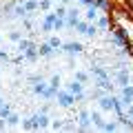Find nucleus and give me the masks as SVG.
Masks as SVG:
<instances>
[{
	"instance_id": "f257e3e1",
	"label": "nucleus",
	"mask_w": 133,
	"mask_h": 133,
	"mask_svg": "<svg viewBox=\"0 0 133 133\" xmlns=\"http://www.w3.org/2000/svg\"><path fill=\"white\" fill-rule=\"evenodd\" d=\"M56 100H58V104L60 107H64V109H69V107L76 102V95L71 93V91H60L58 89V95H56Z\"/></svg>"
},
{
	"instance_id": "f03ea898",
	"label": "nucleus",
	"mask_w": 133,
	"mask_h": 133,
	"mask_svg": "<svg viewBox=\"0 0 133 133\" xmlns=\"http://www.w3.org/2000/svg\"><path fill=\"white\" fill-rule=\"evenodd\" d=\"M115 102H118V98L115 95H102V98L98 100V104H100V109L102 111H113V107H115Z\"/></svg>"
},
{
	"instance_id": "7ed1b4c3",
	"label": "nucleus",
	"mask_w": 133,
	"mask_h": 133,
	"mask_svg": "<svg viewBox=\"0 0 133 133\" xmlns=\"http://www.w3.org/2000/svg\"><path fill=\"white\" fill-rule=\"evenodd\" d=\"M78 122H80V127H78L80 131H89L91 129V113L82 109L80 113H78Z\"/></svg>"
},
{
	"instance_id": "20e7f679",
	"label": "nucleus",
	"mask_w": 133,
	"mask_h": 133,
	"mask_svg": "<svg viewBox=\"0 0 133 133\" xmlns=\"http://www.w3.org/2000/svg\"><path fill=\"white\" fill-rule=\"evenodd\" d=\"M120 100H122V104H131L133 102V84H124L122 91H120Z\"/></svg>"
},
{
	"instance_id": "39448f33",
	"label": "nucleus",
	"mask_w": 133,
	"mask_h": 133,
	"mask_svg": "<svg viewBox=\"0 0 133 133\" xmlns=\"http://www.w3.org/2000/svg\"><path fill=\"white\" fill-rule=\"evenodd\" d=\"M56 11H51V14H47L44 16V20L42 22H40V29H42V31H53V22H56Z\"/></svg>"
},
{
	"instance_id": "423d86ee",
	"label": "nucleus",
	"mask_w": 133,
	"mask_h": 133,
	"mask_svg": "<svg viewBox=\"0 0 133 133\" xmlns=\"http://www.w3.org/2000/svg\"><path fill=\"white\" fill-rule=\"evenodd\" d=\"M95 24H98L100 31H109V27H111V18H109V16H98Z\"/></svg>"
},
{
	"instance_id": "0eeeda50",
	"label": "nucleus",
	"mask_w": 133,
	"mask_h": 133,
	"mask_svg": "<svg viewBox=\"0 0 133 133\" xmlns=\"http://www.w3.org/2000/svg\"><path fill=\"white\" fill-rule=\"evenodd\" d=\"M36 127H38V129H47V127H51V122H49L47 113H42V111H40V113L36 115Z\"/></svg>"
},
{
	"instance_id": "6e6552de",
	"label": "nucleus",
	"mask_w": 133,
	"mask_h": 133,
	"mask_svg": "<svg viewBox=\"0 0 133 133\" xmlns=\"http://www.w3.org/2000/svg\"><path fill=\"white\" fill-rule=\"evenodd\" d=\"M62 49H64L66 53H80L84 47H82L80 42H64V44H62Z\"/></svg>"
},
{
	"instance_id": "1a4fd4ad",
	"label": "nucleus",
	"mask_w": 133,
	"mask_h": 133,
	"mask_svg": "<svg viewBox=\"0 0 133 133\" xmlns=\"http://www.w3.org/2000/svg\"><path fill=\"white\" fill-rule=\"evenodd\" d=\"M98 7H87V11H84V20H89V22H95V20H98Z\"/></svg>"
},
{
	"instance_id": "9d476101",
	"label": "nucleus",
	"mask_w": 133,
	"mask_h": 133,
	"mask_svg": "<svg viewBox=\"0 0 133 133\" xmlns=\"http://www.w3.org/2000/svg\"><path fill=\"white\" fill-rule=\"evenodd\" d=\"M115 80H118V84H120V87L129 84V71H127V66H122V69L118 71V76H115Z\"/></svg>"
},
{
	"instance_id": "9b49d317",
	"label": "nucleus",
	"mask_w": 133,
	"mask_h": 133,
	"mask_svg": "<svg viewBox=\"0 0 133 133\" xmlns=\"http://www.w3.org/2000/svg\"><path fill=\"white\" fill-rule=\"evenodd\" d=\"M66 91H71L73 95H82V82L80 80H73L66 84Z\"/></svg>"
},
{
	"instance_id": "f8f14e48",
	"label": "nucleus",
	"mask_w": 133,
	"mask_h": 133,
	"mask_svg": "<svg viewBox=\"0 0 133 133\" xmlns=\"http://www.w3.org/2000/svg\"><path fill=\"white\" fill-rule=\"evenodd\" d=\"M22 2H24V9H27L29 14L40 11V0H22Z\"/></svg>"
},
{
	"instance_id": "ddd939ff",
	"label": "nucleus",
	"mask_w": 133,
	"mask_h": 133,
	"mask_svg": "<svg viewBox=\"0 0 133 133\" xmlns=\"http://www.w3.org/2000/svg\"><path fill=\"white\" fill-rule=\"evenodd\" d=\"M91 122H93V127L102 129V124H104V118H102V113H100V111H91Z\"/></svg>"
},
{
	"instance_id": "4468645a",
	"label": "nucleus",
	"mask_w": 133,
	"mask_h": 133,
	"mask_svg": "<svg viewBox=\"0 0 133 133\" xmlns=\"http://www.w3.org/2000/svg\"><path fill=\"white\" fill-rule=\"evenodd\" d=\"M22 129H24V131H36V129H38V127H36V115H31V118L24 120V122H22Z\"/></svg>"
},
{
	"instance_id": "2eb2a0df",
	"label": "nucleus",
	"mask_w": 133,
	"mask_h": 133,
	"mask_svg": "<svg viewBox=\"0 0 133 133\" xmlns=\"http://www.w3.org/2000/svg\"><path fill=\"white\" fill-rule=\"evenodd\" d=\"M56 95H58V89H56V87H51V84H49L47 89H44L42 98H44V100H56Z\"/></svg>"
},
{
	"instance_id": "dca6fc26",
	"label": "nucleus",
	"mask_w": 133,
	"mask_h": 133,
	"mask_svg": "<svg viewBox=\"0 0 133 133\" xmlns=\"http://www.w3.org/2000/svg\"><path fill=\"white\" fill-rule=\"evenodd\" d=\"M47 82H42V80H38V82H33V93H38V95H42L44 93V89H47Z\"/></svg>"
},
{
	"instance_id": "f3484780",
	"label": "nucleus",
	"mask_w": 133,
	"mask_h": 133,
	"mask_svg": "<svg viewBox=\"0 0 133 133\" xmlns=\"http://www.w3.org/2000/svg\"><path fill=\"white\" fill-rule=\"evenodd\" d=\"M98 33H100L98 24H95V22H89V27H87V33H84V36H89V38H95Z\"/></svg>"
},
{
	"instance_id": "a211bd4d",
	"label": "nucleus",
	"mask_w": 133,
	"mask_h": 133,
	"mask_svg": "<svg viewBox=\"0 0 133 133\" xmlns=\"http://www.w3.org/2000/svg\"><path fill=\"white\" fill-rule=\"evenodd\" d=\"M38 53H40V56H51V53H53V47H51L49 42H44V44H40V47H38Z\"/></svg>"
},
{
	"instance_id": "6ab92c4d",
	"label": "nucleus",
	"mask_w": 133,
	"mask_h": 133,
	"mask_svg": "<svg viewBox=\"0 0 133 133\" xmlns=\"http://www.w3.org/2000/svg\"><path fill=\"white\" fill-rule=\"evenodd\" d=\"M93 76L98 78V82H100V80H109L107 71H104V69H100V66H93Z\"/></svg>"
},
{
	"instance_id": "aec40b11",
	"label": "nucleus",
	"mask_w": 133,
	"mask_h": 133,
	"mask_svg": "<svg viewBox=\"0 0 133 133\" xmlns=\"http://www.w3.org/2000/svg\"><path fill=\"white\" fill-rule=\"evenodd\" d=\"M87 27H89V20H78V24H76V31L84 36V33H87Z\"/></svg>"
},
{
	"instance_id": "412c9836",
	"label": "nucleus",
	"mask_w": 133,
	"mask_h": 133,
	"mask_svg": "<svg viewBox=\"0 0 133 133\" xmlns=\"http://www.w3.org/2000/svg\"><path fill=\"white\" fill-rule=\"evenodd\" d=\"M7 124H9V127L20 124V115H18V113H9V115H7Z\"/></svg>"
},
{
	"instance_id": "4be33fe9",
	"label": "nucleus",
	"mask_w": 133,
	"mask_h": 133,
	"mask_svg": "<svg viewBox=\"0 0 133 133\" xmlns=\"http://www.w3.org/2000/svg\"><path fill=\"white\" fill-rule=\"evenodd\" d=\"M7 38H9L11 42H20V40H22V33H20L18 29H14V31H9V36H7Z\"/></svg>"
},
{
	"instance_id": "5701e85b",
	"label": "nucleus",
	"mask_w": 133,
	"mask_h": 133,
	"mask_svg": "<svg viewBox=\"0 0 133 133\" xmlns=\"http://www.w3.org/2000/svg\"><path fill=\"white\" fill-rule=\"evenodd\" d=\"M107 93H109L107 89H102V87H98V89H93V93H91V98H93V100H100L102 95H107Z\"/></svg>"
},
{
	"instance_id": "b1692460",
	"label": "nucleus",
	"mask_w": 133,
	"mask_h": 133,
	"mask_svg": "<svg viewBox=\"0 0 133 133\" xmlns=\"http://www.w3.org/2000/svg\"><path fill=\"white\" fill-rule=\"evenodd\" d=\"M53 11H56V16H58V18H66V11H69V9H66V5H58Z\"/></svg>"
},
{
	"instance_id": "393cba45",
	"label": "nucleus",
	"mask_w": 133,
	"mask_h": 133,
	"mask_svg": "<svg viewBox=\"0 0 133 133\" xmlns=\"http://www.w3.org/2000/svg\"><path fill=\"white\" fill-rule=\"evenodd\" d=\"M29 47H33V42H31V40H20V42H18V49H20V53H24Z\"/></svg>"
},
{
	"instance_id": "a878e982",
	"label": "nucleus",
	"mask_w": 133,
	"mask_h": 133,
	"mask_svg": "<svg viewBox=\"0 0 133 133\" xmlns=\"http://www.w3.org/2000/svg\"><path fill=\"white\" fill-rule=\"evenodd\" d=\"M49 44H51L53 49H62V40L58 38V36H51V38H49Z\"/></svg>"
},
{
	"instance_id": "bb28decb",
	"label": "nucleus",
	"mask_w": 133,
	"mask_h": 133,
	"mask_svg": "<svg viewBox=\"0 0 133 133\" xmlns=\"http://www.w3.org/2000/svg\"><path fill=\"white\" fill-rule=\"evenodd\" d=\"M64 27H66L64 18H56V22H53V31H60V29H64Z\"/></svg>"
},
{
	"instance_id": "cd10ccee",
	"label": "nucleus",
	"mask_w": 133,
	"mask_h": 133,
	"mask_svg": "<svg viewBox=\"0 0 133 133\" xmlns=\"http://www.w3.org/2000/svg\"><path fill=\"white\" fill-rule=\"evenodd\" d=\"M102 131H118V122H104Z\"/></svg>"
},
{
	"instance_id": "c85d7f7f",
	"label": "nucleus",
	"mask_w": 133,
	"mask_h": 133,
	"mask_svg": "<svg viewBox=\"0 0 133 133\" xmlns=\"http://www.w3.org/2000/svg\"><path fill=\"white\" fill-rule=\"evenodd\" d=\"M9 113H11V107H9V104H7V102H5V104L0 107V118H7V115H9Z\"/></svg>"
},
{
	"instance_id": "c756f323",
	"label": "nucleus",
	"mask_w": 133,
	"mask_h": 133,
	"mask_svg": "<svg viewBox=\"0 0 133 133\" xmlns=\"http://www.w3.org/2000/svg\"><path fill=\"white\" fill-rule=\"evenodd\" d=\"M76 80H80L82 84H84V82L89 80V73H87V71H78V73H76Z\"/></svg>"
},
{
	"instance_id": "7c9ffc66",
	"label": "nucleus",
	"mask_w": 133,
	"mask_h": 133,
	"mask_svg": "<svg viewBox=\"0 0 133 133\" xmlns=\"http://www.w3.org/2000/svg\"><path fill=\"white\" fill-rule=\"evenodd\" d=\"M51 5H53L51 0H40V11H49V9H51Z\"/></svg>"
},
{
	"instance_id": "2f4dec72",
	"label": "nucleus",
	"mask_w": 133,
	"mask_h": 133,
	"mask_svg": "<svg viewBox=\"0 0 133 133\" xmlns=\"http://www.w3.org/2000/svg\"><path fill=\"white\" fill-rule=\"evenodd\" d=\"M49 84H51V87H56V89H60V84H62V80H60V76H53L51 80H49Z\"/></svg>"
},
{
	"instance_id": "473e14b6",
	"label": "nucleus",
	"mask_w": 133,
	"mask_h": 133,
	"mask_svg": "<svg viewBox=\"0 0 133 133\" xmlns=\"http://www.w3.org/2000/svg\"><path fill=\"white\" fill-rule=\"evenodd\" d=\"M51 129L53 131H60V129H64V124H62L60 120H56V122H51Z\"/></svg>"
},
{
	"instance_id": "72a5a7b5",
	"label": "nucleus",
	"mask_w": 133,
	"mask_h": 133,
	"mask_svg": "<svg viewBox=\"0 0 133 133\" xmlns=\"http://www.w3.org/2000/svg\"><path fill=\"white\" fill-rule=\"evenodd\" d=\"M127 115H129V118H133V102H131V104H127Z\"/></svg>"
},
{
	"instance_id": "f704fd0d",
	"label": "nucleus",
	"mask_w": 133,
	"mask_h": 133,
	"mask_svg": "<svg viewBox=\"0 0 133 133\" xmlns=\"http://www.w3.org/2000/svg\"><path fill=\"white\" fill-rule=\"evenodd\" d=\"M64 131H76V124H73V122H69V124H64Z\"/></svg>"
},
{
	"instance_id": "c9c22d12",
	"label": "nucleus",
	"mask_w": 133,
	"mask_h": 133,
	"mask_svg": "<svg viewBox=\"0 0 133 133\" xmlns=\"http://www.w3.org/2000/svg\"><path fill=\"white\" fill-rule=\"evenodd\" d=\"M5 127H9V124H7V118H0V131H2Z\"/></svg>"
},
{
	"instance_id": "e433bc0d",
	"label": "nucleus",
	"mask_w": 133,
	"mask_h": 133,
	"mask_svg": "<svg viewBox=\"0 0 133 133\" xmlns=\"http://www.w3.org/2000/svg\"><path fill=\"white\" fill-rule=\"evenodd\" d=\"M2 104H5V100H2V98H0V107H2Z\"/></svg>"
},
{
	"instance_id": "4c0bfd02",
	"label": "nucleus",
	"mask_w": 133,
	"mask_h": 133,
	"mask_svg": "<svg viewBox=\"0 0 133 133\" xmlns=\"http://www.w3.org/2000/svg\"><path fill=\"white\" fill-rule=\"evenodd\" d=\"M0 42H2V36H0Z\"/></svg>"
}]
</instances>
